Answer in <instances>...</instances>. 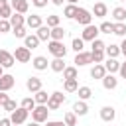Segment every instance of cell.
I'll return each instance as SVG.
<instances>
[{
	"mask_svg": "<svg viewBox=\"0 0 126 126\" xmlns=\"http://www.w3.org/2000/svg\"><path fill=\"white\" fill-rule=\"evenodd\" d=\"M108 14V6L104 4V2H96L94 6H93V16L94 18H104Z\"/></svg>",
	"mask_w": 126,
	"mask_h": 126,
	"instance_id": "7c38bea8",
	"label": "cell"
},
{
	"mask_svg": "<svg viewBox=\"0 0 126 126\" xmlns=\"http://www.w3.org/2000/svg\"><path fill=\"white\" fill-rule=\"evenodd\" d=\"M26 26H28V28H32V30H37L39 26H43V20H41V16H39V14H32V16H28V18H26Z\"/></svg>",
	"mask_w": 126,
	"mask_h": 126,
	"instance_id": "8fae6325",
	"label": "cell"
},
{
	"mask_svg": "<svg viewBox=\"0 0 126 126\" xmlns=\"http://www.w3.org/2000/svg\"><path fill=\"white\" fill-rule=\"evenodd\" d=\"M12 33H14L16 37H22V39H24V37L28 35V32H26V26H20V28H14V32H12Z\"/></svg>",
	"mask_w": 126,
	"mask_h": 126,
	"instance_id": "ee69618b",
	"label": "cell"
},
{
	"mask_svg": "<svg viewBox=\"0 0 126 126\" xmlns=\"http://www.w3.org/2000/svg\"><path fill=\"white\" fill-rule=\"evenodd\" d=\"M63 89H65L67 93H75V91L79 89V83H77V79H65V83H63Z\"/></svg>",
	"mask_w": 126,
	"mask_h": 126,
	"instance_id": "4316f807",
	"label": "cell"
},
{
	"mask_svg": "<svg viewBox=\"0 0 126 126\" xmlns=\"http://www.w3.org/2000/svg\"><path fill=\"white\" fill-rule=\"evenodd\" d=\"M10 24H12V30H14V28H20V26H26V18H24V14L14 12V14L10 16Z\"/></svg>",
	"mask_w": 126,
	"mask_h": 126,
	"instance_id": "d6986e66",
	"label": "cell"
},
{
	"mask_svg": "<svg viewBox=\"0 0 126 126\" xmlns=\"http://www.w3.org/2000/svg\"><path fill=\"white\" fill-rule=\"evenodd\" d=\"M12 126H22V124H12Z\"/></svg>",
	"mask_w": 126,
	"mask_h": 126,
	"instance_id": "6f0895ef",
	"label": "cell"
},
{
	"mask_svg": "<svg viewBox=\"0 0 126 126\" xmlns=\"http://www.w3.org/2000/svg\"><path fill=\"white\" fill-rule=\"evenodd\" d=\"M91 53H93V63H102L104 57H106L104 51H91Z\"/></svg>",
	"mask_w": 126,
	"mask_h": 126,
	"instance_id": "b9f144b4",
	"label": "cell"
},
{
	"mask_svg": "<svg viewBox=\"0 0 126 126\" xmlns=\"http://www.w3.org/2000/svg\"><path fill=\"white\" fill-rule=\"evenodd\" d=\"M59 22H61V18H59V16H55V14H51V16H47V24H45V26L55 28V26H59Z\"/></svg>",
	"mask_w": 126,
	"mask_h": 126,
	"instance_id": "60d3db41",
	"label": "cell"
},
{
	"mask_svg": "<svg viewBox=\"0 0 126 126\" xmlns=\"http://www.w3.org/2000/svg\"><path fill=\"white\" fill-rule=\"evenodd\" d=\"M118 73H120V77H124V79H126V61H124V63H120V69H118Z\"/></svg>",
	"mask_w": 126,
	"mask_h": 126,
	"instance_id": "7dc6e473",
	"label": "cell"
},
{
	"mask_svg": "<svg viewBox=\"0 0 126 126\" xmlns=\"http://www.w3.org/2000/svg\"><path fill=\"white\" fill-rule=\"evenodd\" d=\"M91 47H93V51H104V47H106V43L102 41V39H93L91 41Z\"/></svg>",
	"mask_w": 126,
	"mask_h": 126,
	"instance_id": "8d00e7d4",
	"label": "cell"
},
{
	"mask_svg": "<svg viewBox=\"0 0 126 126\" xmlns=\"http://www.w3.org/2000/svg\"><path fill=\"white\" fill-rule=\"evenodd\" d=\"M22 106H24V108H28V110L32 112V110L37 106V102H35V98H32V96H26V98H22Z\"/></svg>",
	"mask_w": 126,
	"mask_h": 126,
	"instance_id": "836d02e7",
	"label": "cell"
},
{
	"mask_svg": "<svg viewBox=\"0 0 126 126\" xmlns=\"http://www.w3.org/2000/svg\"><path fill=\"white\" fill-rule=\"evenodd\" d=\"M12 14H14V8H12L10 4H6V6L0 8V18H2V20H10Z\"/></svg>",
	"mask_w": 126,
	"mask_h": 126,
	"instance_id": "d590c367",
	"label": "cell"
},
{
	"mask_svg": "<svg viewBox=\"0 0 126 126\" xmlns=\"http://www.w3.org/2000/svg\"><path fill=\"white\" fill-rule=\"evenodd\" d=\"M98 30H100V33H112L114 24H112V22H102V24L98 26Z\"/></svg>",
	"mask_w": 126,
	"mask_h": 126,
	"instance_id": "f35d334b",
	"label": "cell"
},
{
	"mask_svg": "<svg viewBox=\"0 0 126 126\" xmlns=\"http://www.w3.org/2000/svg\"><path fill=\"white\" fill-rule=\"evenodd\" d=\"M71 49L77 51V53H81V51L85 49V41H83V37H73V41H71Z\"/></svg>",
	"mask_w": 126,
	"mask_h": 126,
	"instance_id": "f1b7e54d",
	"label": "cell"
},
{
	"mask_svg": "<svg viewBox=\"0 0 126 126\" xmlns=\"http://www.w3.org/2000/svg\"><path fill=\"white\" fill-rule=\"evenodd\" d=\"M2 108L6 110V112H14L16 108H18V104H16V100H12V98H8L4 104H2Z\"/></svg>",
	"mask_w": 126,
	"mask_h": 126,
	"instance_id": "ab89813d",
	"label": "cell"
},
{
	"mask_svg": "<svg viewBox=\"0 0 126 126\" xmlns=\"http://www.w3.org/2000/svg\"><path fill=\"white\" fill-rule=\"evenodd\" d=\"M100 81H102V87H104L106 91H112V89H116V85H118V79H116L112 73H106Z\"/></svg>",
	"mask_w": 126,
	"mask_h": 126,
	"instance_id": "30bf717a",
	"label": "cell"
},
{
	"mask_svg": "<svg viewBox=\"0 0 126 126\" xmlns=\"http://www.w3.org/2000/svg\"><path fill=\"white\" fill-rule=\"evenodd\" d=\"M98 33H100V30H98L96 26L89 24V26H85V30H83L81 37H83V41H93V39H96V35H98Z\"/></svg>",
	"mask_w": 126,
	"mask_h": 126,
	"instance_id": "52a82bcc",
	"label": "cell"
},
{
	"mask_svg": "<svg viewBox=\"0 0 126 126\" xmlns=\"http://www.w3.org/2000/svg\"><path fill=\"white\" fill-rule=\"evenodd\" d=\"M114 116H116L114 106H102V108H100V118H102L104 122H112Z\"/></svg>",
	"mask_w": 126,
	"mask_h": 126,
	"instance_id": "4fadbf2b",
	"label": "cell"
},
{
	"mask_svg": "<svg viewBox=\"0 0 126 126\" xmlns=\"http://www.w3.org/2000/svg\"><path fill=\"white\" fill-rule=\"evenodd\" d=\"M63 59H65V57H55L53 61H49V67H51V71H55V73H63V69L67 67Z\"/></svg>",
	"mask_w": 126,
	"mask_h": 126,
	"instance_id": "ffe728a7",
	"label": "cell"
},
{
	"mask_svg": "<svg viewBox=\"0 0 126 126\" xmlns=\"http://www.w3.org/2000/svg\"><path fill=\"white\" fill-rule=\"evenodd\" d=\"M106 73H108V71H106V67H104L102 63H94V67L91 69V77H93V79H102Z\"/></svg>",
	"mask_w": 126,
	"mask_h": 126,
	"instance_id": "2e32d148",
	"label": "cell"
},
{
	"mask_svg": "<svg viewBox=\"0 0 126 126\" xmlns=\"http://www.w3.org/2000/svg\"><path fill=\"white\" fill-rule=\"evenodd\" d=\"M120 53L126 57V37H124V39H122V43H120Z\"/></svg>",
	"mask_w": 126,
	"mask_h": 126,
	"instance_id": "681fc988",
	"label": "cell"
},
{
	"mask_svg": "<svg viewBox=\"0 0 126 126\" xmlns=\"http://www.w3.org/2000/svg\"><path fill=\"white\" fill-rule=\"evenodd\" d=\"M28 114H30V110L24 108V106H20L14 112H10V120H12V124H24L28 120Z\"/></svg>",
	"mask_w": 126,
	"mask_h": 126,
	"instance_id": "277c9868",
	"label": "cell"
},
{
	"mask_svg": "<svg viewBox=\"0 0 126 126\" xmlns=\"http://www.w3.org/2000/svg\"><path fill=\"white\" fill-rule=\"evenodd\" d=\"M24 45L30 47V49H35V47L39 45V37H37V35H26V37H24Z\"/></svg>",
	"mask_w": 126,
	"mask_h": 126,
	"instance_id": "d4e9b609",
	"label": "cell"
},
{
	"mask_svg": "<svg viewBox=\"0 0 126 126\" xmlns=\"http://www.w3.org/2000/svg\"><path fill=\"white\" fill-rule=\"evenodd\" d=\"M75 20H77L81 26H89V24L93 22V12H89L87 8H79V10H77Z\"/></svg>",
	"mask_w": 126,
	"mask_h": 126,
	"instance_id": "8992f818",
	"label": "cell"
},
{
	"mask_svg": "<svg viewBox=\"0 0 126 126\" xmlns=\"http://www.w3.org/2000/svg\"><path fill=\"white\" fill-rule=\"evenodd\" d=\"M14 57H16V61L18 63H28L30 59H32V51H30V47H16L14 49Z\"/></svg>",
	"mask_w": 126,
	"mask_h": 126,
	"instance_id": "5b68a950",
	"label": "cell"
},
{
	"mask_svg": "<svg viewBox=\"0 0 126 126\" xmlns=\"http://www.w3.org/2000/svg\"><path fill=\"white\" fill-rule=\"evenodd\" d=\"M35 35L39 37V41H47V39L51 37V28H49V26H39Z\"/></svg>",
	"mask_w": 126,
	"mask_h": 126,
	"instance_id": "603a6c76",
	"label": "cell"
},
{
	"mask_svg": "<svg viewBox=\"0 0 126 126\" xmlns=\"http://www.w3.org/2000/svg\"><path fill=\"white\" fill-rule=\"evenodd\" d=\"M47 47H49V53H51L53 57H65V55H67V47H65L63 41H59V39H51Z\"/></svg>",
	"mask_w": 126,
	"mask_h": 126,
	"instance_id": "6da1fadb",
	"label": "cell"
},
{
	"mask_svg": "<svg viewBox=\"0 0 126 126\" xmlns=\"http://www.w3.org/2000/svg\"><path fill=\"white\" fill-rule=\"evenodd\" d=\"M14 83H16V79L12 77V75H2L0 77V91H10L12 87H14Z\"/></svg>",
	"mask_w": 126,
	"mask_h": 126,
	"instance_id": "5bb4252c",
	"label": "cell"
},
{
	"mask_svg": "<svg viewBox=\"0 0 126 126\" xmlns=\"http://www.w3.org/2000/svg\"><path fill=\"white\" fill-rule=\"evenodd\" d=\"M77 4H67L65 6V10H63V16L65 18H69V20H75V16H77Z\"/></svg>",
	"mask_w": 126,
	"mask_h": 126,
	"instance_id": "cb8c5ba5",
	"label": "cell"
},
{
	"mask_svg": "<svg viewBox=\"0 0 126 126\" xmlns=\"http://www.w3.org/2000/svg\"><path fill=\"white\" fill-rule=\"evenodd\" d=\"M10 30H12L10 20H2V18H0V33H8Z\"/></svg>",
	"mask_w": 126,
	"mask_h": 126,
	"instance_id": "7bdbcfd3",
	"label": "cell"
},
{
	"mask_svg": "<svg viewBox=\"0 0 126 126\" xmlns=\"http://www.w3.org/2000/svg\"><path fill=\"white\" fill-rule=\"evenodd\" d=\"M33 98H35V102H37V104H47V100H49V94H47L45 91H37Z\"/></svg>",
	"mask_w": 126,
	"mask_h": 126,
	"instance_id": "d6a6232c",
	"label": "cell"
},
{
	"mask_svg": "<svg viewBox=\"0 0 126 126\" xmlns=\"http://www.w3.org/2000/svg\"><path fill=\"white\" fill-rule=\"evenodd\" d=\"M2 71H4V67H2V65H0V77H2V75H4V73H2Z\"/></svg>",
	"mask_w": 126,
	"mask_h": 126,
	"instance_id": "9f6ffc18",
	"label": "cell"
},
{
	"mask_svg": "<svg viewBox=\"0 0 126 126\" xmlns=\"http://www.w3.org/2000/svg\"><path fill=\"white\" fill-rule=\"evenodd\" d=\"M14 63H16L14 53H10V51H6V49H0V65H2L4 69H8V67H12Z\"/></svg>",
	"mask_w": 126,
	"mask_h": 126,
	"instance_id": "ba28073f",
	"label": "cell"
},
{
	"mask_svg": "<svg viewBox=\"0 0 126 126\" xmlns=\"http://www.w3.org/2000/svg\"><path fill=\"white\" fill-rule=\"evenodd\" d=\"M47 114H49V108H47V104H37L33 110H32V118L35 120V122H47Z\"/></svg>",
	"mask_w": 126,
	"mask_h": 126,
	"instance_id": "7a4b0ae2",
	"label": "cell"
},
{
	"mask_svg": "<svg viewBox=\"0 0 126 126\" xmlns=\"http://www.w3.org/2000/svg\"><path fill=\"white\" fill-rule=\"evenodd\" d=\"M45 126H67L65 122H61V120H47V124Z\"/></svg>",
	"mask_w": 126,
	"mask_h": 126,
	"instance_id": "bcb514c9",
	"label": "cell"
},
{
	"mask_svg": "<svg viewBox=\"0 0 126 126\" xmlns=\"http://www.w3.org/2000/svg\"><path fill=\"white\" fill-rule=\"evenodd\" d=\"M73 112H75L77 116H85V114L89 112V106H87V102H85V100H77V102L73 104Z\"/></svg>",
	"mask_w": 126,
	"mask_h": 126,
	"instance_id": "7402d4cb",
	"label": "cell"
},
{
	"mask_svg": "<svg viewBox=\"0 0 126 126\" xmlns=\"http://www.w3.org/2000/svg\"><path fill=\"white\" fill-rule=\"evenodd\" d=\"M77 93H79V98H81V100H87V98H91V96H93L91 87H79V89H77Z\"/></svg>",
	"mask_w": 126,
	"mask_h": 126,
	"instance_id": "4dcf8cb0",
	"label": "cell"
},
{
	"mask_svg": "<svg viewBox=\"0 0 126 126\" xmlns=\"http://www.w3.org/2000/svg\"><path fill=\"white\" fill-rule=\"evenodd\" d=\"M6 4H8V0H0V8H2V6H6Z\"/></svg>",
	"mask_w": 126,
	"mask_h": 126,
	"instance_id": "f5cc1de1",
	"label": "cell"
},
{
	"mask_svg": "<svg viewBox=\"0 0 126 126\" xmlns=\"http://www.w3.org/2000/svg\"><path fill=\"white\" fill-rule=\"evenodd\" d=\"M28 126H39V122H35V120H33V122H32V124H28Z\"/></svg>",
	"mask_w": 126,
	"mask_h": 126,
	"instance_id": "db71d44e",
	"label": "cell"
},
{
	"mask_svg": "<svg viewBox=\"0 0 126 126\" xmlns=\"http://www.w3.org/2000/svg\"><path fill=\"white\" fill-rule=\"evenodd\" d=\"M120 2H126V0H120Z\"/></svg>",
	"mask_w": 126,
	"mask_h": 126,
	"instance_id": "680465c9",
	"label": "cell"
},
{
	"mask_svg": "<svg viewBox=\"0 0 126 126\" xmlns=\"http://www.w3.org/2000/svg\"><path fill=\"white\" fill-rule=\"evenodd\" d=\"M63 79H77V67H65L63 69Z\"/></svg>",
	"mask_w": 126,
	"mask_h": 126,
	"instance_id": "74e56055",
	"label": "cell"
},
{
	"mask_svg": "<svg viewBox=\"0 0 126 126\" xmlns=\"http://www.w3.org/2000/svg\"><path fill=\"white\" fill-rule=\"evenodd\" d=\"M26 87H28V91H32V93H37V91H41V79H39V77H30V79L26 81Z\"/></svg>",
	"mask_w": 126,
	"mask_h": 126,
	"instance_id": "e0dca14e",
	"label": "cell"
},
{
	"mask_svg": "<svg viewBox=\"0 0 126 126\" xmlns=\"http://www.w3.org/2000/svg\"><path fill=\"white\" fill-rule=\"evenodd\" d=\"M32 65H33V69H37V71H45V69H47V65H49V61H47V57L37 55V57H33Z\"/></svg>",
	"mask_w": 126,
	"mask_h": 126,
	"instance_id": "9a60e30c",
	"label": "cell"
},
{
	"mask_svg": "<svg viewBox=\"0 0 126 126\" xmlns=\"http://www.w3.org/2000/svg\"><path fill=\"white\" fill-rule=\"evenodd\" d=\"M63 37H65V30H63L61 26L51 28V39H59V41H63Z\"/></svg>",
	"mask_w": 126,
	"mask_h": 126,
	"instance_id": "83f0119b",
	"label": "cell"
},
{
	"mask_svg": "<svg viewBox=\"0 0 126 126\" xmlns=\"http://www.w3.org/2000/svg\"><path fill=\"white\" fill-rule=\"evenodd\" d=\"M77 67H83V65H89L93 63V53H87V51H81L75 55V61H73Z\"/></svg>",
	"mask_w": 126,
	"mask_h": 126,
	"instance_id": "9c48e42d",
	"label": "cell"
},
{
	"mask_svg": "<svg viewBox=\"0 0 126 126\" xmlns=\"http://www.w3.org/2000/svg\"><path fill=\"white\" fill-rule=\"evenodd\" d=\"M67 2H69V4H77L79 0H67Z\"/></svg>",
	"mask_w": 126,
	"mask_h": 126,
	"instance_id": "11a10c76",
	"label": "cell"
},
{
	"mask_svg": "<svg viewBox=\"0 0 126 126\" xmlns=\"http://www.w3.org/2000/svg\"><path fill=\"white\" fill-rule=\"evenodd\" d=\"M112 33H116V35H120V37H126V24H124V22H116Z\"/></svg>",
	"mask_w": 126,
	"mask_h": 126,
	"instance_id": "1f68e13d",
	"label": "cell"
},
{
	"mask_svg": "<svg viewBox=\"0 0 126 126\" xmlns=\"http://www.w3.org/2000/svg\"><path fill=\"white\" fill-rule=\"evenodd\" d=\"M8 98H10V96H8V94H6L4 91H0V104H4V102H6Z\"/></svg>",
	"mask_w": 126,
	"mask_h": 126,
	"instance_id": "c3c4849f",
	"label": "cell"
},
{
	"mask_svg": "<svg viewBox=\"0 0 126 126\" xmlns=\"http://www.w3.org/2000/svg\"><path fill=\"white\" fill-rule=\"evenodd\" d=\"M102 65H104V67H106V71H108V73H112V75H114V73H118V69H120V63H118L114 57H108Z\"/></svg>",
	"mask_w": 126,
	"mask_h": 126,
	"instance_id": "44dd1931",
	"label": "cell"
},
{
	"mask_svg": "<svg viewBox=\"0 0 126 126\" xmlns=\"http://www.w3.org/2000/svg\"><path fill=\"white\" fill-rule=\"evenodd\" d=\"M51 2H53L55 6H63V2H65V0H51Z\"/></svg>",
	"mask_w": 126,
	"mask_h": 126,
	"instance_id": "816d5d0a",
	"label": "cell"
},
{
	"mask_svg": "<svg viewBox=\"0 0 126 126\" xmlns=\"http://www.w3.org/2000/svg\"><path fill=\"white\" fill-rule=\"evenodd\" d=\"M112 18H114L116 22H124V20H126V8H120V6L114 8V10H112Z\"/></svg>",
	"mask_w": 126,
	"mask_h": 126,
	"instance_id": "f546056e",
	"label": "cell"
},
{
	"mask_svg": "<svg viewBox=\"0 0 126 126\" xmlns=\"http://www.w3.org/2000/svg\"><path fill=\"white\" fill-rule=\"evenodd\" d=\"M47 2H49V0H32V4H33V6H37V8L47 6Z\"/></svg>",
	"mask_w": 126,
	"mask_h": 126,
	"instance_id": "f6af8a7d",
	"label": "cell"
},
{
	"mask_svg": "<svg viewBox=\"0 0 126 126\" xmlns=\"http://www.w3.org/2000/svg\"><path fill=\"white\" fill-rule=\"evenodd\" d=\"M63 122H65L67 126H77V114H75V112H65Z\"/></svg>",
	"mask_w": 126,
	"mask_h": 126,
	"instance_id": "e575fe53",
	"label": "cell"
},
{
	"mask_svg": "<svg viewBox=\"0 0 126 126\" xmlns=\"http://www.w3.org/2000/svg\"><path fill=\"white\" fill-rule=\"evenodd\" d=\"M104 53H106V57H118L120 55V45H114V43H110V45H106L104 47Z\"/></svg>",
	"mask_w": 126,
	"mask_h": 126,
	"instance_id": "484cf974",
	"label": "cell"
},
{
	"mask_svg": "<svg viewBox=\"0 0 126 126\" xmlns=\"http://www.w3.org/2000/svg\"><path fill=\"white\" fill-rule=\"evenodd\" d=\"M0 126H12V120L10 118H2L0 120Z\"/></svg>",
	"mask_w": 126,
	"mask_h": 126,
	"instance_id": "f907efd6",
	"label": "cell"
},
{
	"mask_svg": "<svg viewBox=\"0 0 126 126\" xmlns=\"http://www.w3.org/2000/svg\"><path fill=\"white\" fill-rule=\"evenodd\" d=\"M63 102H65V94H63V93H59V91H55V93H51V94H49L47 108H49V110H57Z\"/></svg>",
	"mask_w": 126,
	"mask_h": 126,
	"instance_id": "3957f363",
	"label": "cell"
},
{
	"mask_svg": "<svg viewBox=\"0 0 126 126\" xmlns=\"http://www.w3.org/2000/svg\"><path fill=\"white\" fill-rule=\"evenodd\" d=\"M10 6L14 8V12H20V14H26L28 12V0H10Z\"/></svg>",
	"mask_w": 126,
	"mask_h": 126,
	"instance_id": "ac0fdd59",
	"label": "cell"
}]
</instances>
